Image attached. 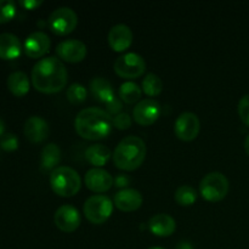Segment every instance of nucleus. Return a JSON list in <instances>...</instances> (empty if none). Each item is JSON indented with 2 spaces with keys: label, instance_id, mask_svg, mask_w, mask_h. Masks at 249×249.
Returning a JSON list of instances; mask_svg holds the SVG:
<instances>
[{
  "label": "nucleus",
  "instance_id": "obj_2",
  "mask_svg": "<svg viewBox=\"0 0 249 249\" xmlns=\"http://www.w3.org/2000/svg\"><path fill=\"white\" fill-rule=\"evenodd\" d=\"M111 116L105 109L88 107L82 109L74 119L75 131L87 140H100L111 133Z\"/></svg>",
  "mask_w": 249,
  "mask_h": 249
},
{
  "label": "nucleus",
  "instance_id": "obj_36",
  "mask_svg": "<svg viewBox=\"0 0 249 249\" xmlns=\"http://www.w3.org/2000/svg\"><path fill=\"white\" fill-rule=\"evenodd\" d=\"M4 131H5V123L1 118H0V138L4 135Z\"/></svg>",
  "mask_w": 249,
  "mask_h": 249
},
{
  "label": "nucleus",
  "instance_id": "obj_38",
  "mask_svg": "<svg viewBox=\"0 0 249 249\" xmlns=\"http://www.w3.org/2000/svg\"><path fill=\"white\" fill-rule=\"evenodd\" d=\"M148 249H164V248H162V247H151V248H148Z\"/></svg>",
  "mask_w": 249,
  "mask_h": 249
},
{
  "label": "nucleus",
  "instance_id": "obj_13",
  "mask_svg": "<svg viewBox=\"0 0 249 249\" xmlns=\"http://www.w3.org/2000/svg\"><path fill=\"white\" fill-rule=\"evenodd\" d=\"M51 40L46 33L41 31L33 32L24 40V53L31 58H40L49 51Z\"/></svg>",
  "mask_w": 249,
  "mask_h": 249
},
{
  "label": "nucleus",
  "instance_id": "obj_5",
  "mask_svg": "<svg viewBox=\"0 0 249 249\" xmlns=\"http://www.w3.org/2000/svg\"><path fill=\"white\" fill-rule=\"evenodd\" d=\"M201 196L208 202H219L229 192V180L223 173L212 172L204 175L199 182Z\"/></svg>",
  "mask_w": 249,
  "mask_h": 249
},
{
  "label": "nucleus",
  "instance_id": "obj_34",
  "mask_svg": "<svg viewBox=\"0 0 249 249\" xmlns=\"http://www.w3.org/2000/svg\"><path fill=\"white\" fill-rule=\"evenodd\" d=\"M129 182H130V179L124 174H118L116 177V179H114V184H116L117 187H124V189H126Z\"/></svg>",
  "mask_w": 249,
  "mask_h": 249
},
{
  "label": "nucleus",
  "instance_id": "obj_29",
  "mask_svg": "<svg viewBox=\"0 0 249 249\" xmlns=\"http://www.w3.org/2000/svg\"><path fill=\"white\" fill-rule=\"evenodd\" d=\"M0 146L4 151L11 152V151H15L18 147V139L15 134L6 133L0 138Z\"/></svg>",
  "mask_w": 249,
  "mask_h": 249
},
{
  "label": "nucleus",
  "instance_id": "obj_32",
  "mask_svg": "<svg viewBox=\"0 0 249 249\" xmlns=\"http://www.w3.org/2000/svg\"><path fill=\"white\" fill-rule=\"evenodd\" d=\"M122 108H123V104H122L121 100L117 99V97H114V99L111 100L108 104H106V109H107L106 112L109 114V116H111V114L117 116V114L121 113Z\"/></svg>",
  "mask_w": 249,
  "mask_h": 249
},
{
  "label": "nucleus",
  "instance_id": "obj_26",
  "mask_svg": "<svg viewBox=\"0 0 249 249\" xmlns=\"http://www.w3.org/2000/svg\"><path fill=\"white\" fill-rule=\"evenodd\" d=\"M142 90L148 96H157L163 90V82L155 73H148L142 80Z\"/></svg>",
  "mask_w": 249,
  "mask_h": 249
},
{
  "label": "nucleus",
  "instance_id": "obj_25",
  "mask_svg": "<svg viewBox=\"0 0 249 249\" xmlns=\"http://www.w3.org/2000/svg\"><path fill=\"white\" fill-rule=\"evenodd\" d=\"M174 197L175 201L180 206H192L197 199V191L196 189H194L190 185H181V186L177 189Z\"/></svg>",
  "mask_w": 249,
  "mask_h": 249
},
{
  "label": "nucleus",
  "instance_id": "obj_8",
  "mask_svg": "<svg viewBox=\"0 0 249 249\" xmlns=\"http://www.w3.org/2000/svg\"><path fill=\"white\" fill-rule=\"evenodd\" d=\"M146 62L136 53H126L119 56L114 62V72L122 78L126 79H134L139 78L145 73Z\"/></svg>",
  "mask_w": 249,
  "mask_h": 249
},
{
  "label": "nucleus",
  "instance_id": "obj_33",
  "mask_svg": "<svg viewBox=\"0 0 249 249\" xmlns=\"http://www.w3.org/2000/svg\"><path fill=\"white\" fill-rule=\"evenodd\" d=\"M41 4H43L41 0H21L19 1V5L26 10H34L40 6Z\"/></svg>",
  "mask_w": 249,
  "mask_h": 249
},
{
  "label": "nucleus",
  "instance_id": "obj_4",
  "mask_svg": "<svg viewBox=\"0 0 249 249\" xmlns=\"http://www.w3.org/2000/svg\"><path fill=\"white\" fill-rule=\"evenodd\" d=\"M50 186L56 195L61 197H72L78 194L82 180L77 170L71 167H57L50 174Z\"/></svg>",
  "mask_w": 249,
  "mask_h": 249
},
{
  "label": "nucleus",
  "instance_id": "obj_17",
  "mask_svg": "<svg viewBox=\"0 0 249 249\" xmlns=\"http://www.w3.org/2000/svg\"><path fill=\"white\" fill-rule=\"evenodd\" d=\"M142 202V195L135 189H123L114 195V204L122 212L138 211Z\"/></svg>",
  "mask_w": 249,
  "mask_h": 249
},
{
  "label": "nucleus",
  "instance_id": "obj_28",
  "mask_svg": "<svg viewBox=\"0 0 249 249\" xmlns=\"http://www.w3.org/2000/svg\"><path fill=\"white\" fill-rule=\"evenodd\" d=\"M16 15V4L12 0H0V24L11 21Z\"/></svg>",
  "mask_w": 249,
  "mask_h": 249
},
{
  "label": "nucleus",
  "instance_id": "obj_3",
  "mask_svg": "<svg viewBox=\"0 0 249 249\" xmlns=\"http://www.w3.org/2000/svg\"><path fill=\"white\" fill-rule=\"evenodd\" d=\"M146 158V143L141 138L129 135L117 145L113 152V162L119 169L135 170Z\"/></svg>",
  "mask_w": 249,
  "mask_h": 249
},
{
  "label": "nucleus",
  "instance_id": "obj_19",
  "mask_svg": "<svg viewBox=\"0 0 249 249\" xmlns=\"http://www.w3.org/2000/svg\"><path fill=\"white\" fill-rule=\"evenodd\" d=\"M22 45L18 36L12 33L0 34V58L14 60L21 55Z\"/></svg>",
  "mask_w": 249,
  "mask_h": 249
},
{
  "label": "nucleus",
  "instance_id": "obj_27",
  "mask_svg": "<svg viewBox=\"0 0 249 249\" xmlns=\"http://www.w3.org/2000/svg\"><path fill=\"white\" fill-rule=\"evenodd\" d=\"M67 99L71 104L73 105H79L87 99V89L83 84L79 83H73L70 85L67 89Z\"/></svg>",
  "mask_w": 249,
  "mask_h": 249
},
{
  "label": "nucleus",
  "instance_id": "obj_24",
  "mask_svg": "<svg viewBox=\"0 0 249 249\" xmlns=\"http://www.w3.org/2000/svg\"><path fill=\"white\" fill-rule=\"evenodd\" d=\"M119 97L123 100L125 104H135L139 101L142 94V90L136 83L134 82H125L119 88Z\"/></svg>",
  "mask_w": 249,
  "mask_h": 249
},
{
  "label": "nucleus",
  "instance_id": "obj_18",
  "mask_svg": "<svg viewBox=\"0 0 249 249\" xmlns=\"http://www.w3.org/2000/svg\"><path fill=\"white\" fill-rule=\"evenodd\" d=\"M148 229L153 235L160 236V237H168L174 233L175 229H177V223L169 214L160 213L151 216V219L148 220Z\"/></svg>",
  "mask_w": 249,
  "mask_h": 249
},
{
  "label": "nucleus",
  "instance_id": "obj_11",
  "mask_svg": "<svg viewBox=\"0 0 249 249\" xmlns=\"http://www.w3.org/2000/svg\"><path fill=\"white\" fill-rule=\"evenodd\" d=\"M88 48L84 41L79 39H66L56 46V53L61 60L66 62L77 63L85 58Z\"/></svg>",
  "mask_w": 249,
  "mask_h": 249
},
{
  "label": "nucleus",
  "instance_id": "obj_22",
  "mask_svg": "<svg viewBox=\"0 0 249 249\" xmlns=\"http://www.w3.org/2000/svg\"><path fill=\"white\" fill-rule=\"evenodd\" d=\"M109 157H111V151L102 143L90 145L85 151V158L90 164L95 165V168H100L106 164Z\"/></svg>",
  "mask_w": 249,
  "mask_h": 249
},
{
  "label": "nucleus",
  "instance_id": "obj_20",
  "mask_svg": "<svg viewBox=\"0 0 249 249\" xmlns=\"http://www.w3.org/2000/svg\"><path fill=\"white\" fill-rule=\"evenodd\" d=\"M90 91H91L92 96L95 97L99 101L105 102V104H108L111 100H113L114 97V91L113 87H112L111 83L107 79L102 77H95L90 80Z\"/></svg>",
  "mask_w": 249,
  "mask_h": 249
},
{
  "label": "nucleus",
  "instance_id": "obj_23",
  "mask_svg": "<svg viewBox=\"0 0 249 249\" xmlns=\"http://www.w3.org/2000/svg\"><path fill=\"white\" fill-rule=\"evenodd\" d=\"M61 162V150L56 143H48L41 151V169L51 170L57 168Z\"/></svg>",
  "mask_w": 249,
  "mask_h": 249
},
{
  "label": "nucleus",
  "instance_id": "obj_14",
  "mask_svg": "<svg viewBox=\"0 0 249 249\" xmlns=\"http://www.w3.org/2000/svg\"><path fill=\"white\" fill-rule=\"evenodd\" d=\"M84 180L88 189L97 194L108 191L114 184L113 177L102 168H91L88 170Z\"/></svg>",
  "mask_w": 249,
  "mask_h": 249
},
{
  "label": "nucleus",
  "instance_id": "obj_6",
  "mask_svg": "<svg viewBox=\"0 0 249 249\" xmlns=\"http://www.w3.org/2000/svg\"><path fill=\"white\" fill-rule=\"evenodd\" d=\"M83 212H84L85 218L90 223L100 225L108 220V218L111 216L112 212H113V203L107 196L94 195L85 201Z\"/></svg>",
  "mask_w": 249,
  "mask_h": 249
},
{
  "label": "nucleus",
  "instance_id": "obj_7",
  "mask_svg": "<svg viewBox=\"0 0 249 249\" xmlns=\"http://www.w3.org/2000/svg\"><path fill=\"white\" fill-rule=\"evenodd\" d=\"M51 31L58 36H66L74 31L78 24V15L68 6H61L53 10L48 18Z\"/></svg>",
  "mask_w": 249,
  "mask_h": 249
},
{
  "label": "nucleus",
  "instance_id": "obj_21",
  "mask_svg": "<svg viewBox=\"0 0 249 249\" xmlns=\"http://www.w3.org/2000/svg\"><path fill=\"white\" fill-rule=\"evenodd\" d=\"M7 88L15 96L22 97L29 91L31 83H29L26 73L21 72V71H16V72H12L7 77Z\"/></svg>",
  "mask_w": 249,
  "mask_h": 249
},
{
  "label": "nucleus",
  "instance_id": "obj_31",
  "mask_svg": "<svg viewBox=\"0 0 249 249\" xmlns=\"http://www.w3.org/2000/svg\"><path fill=\"white\" fill-rule=\"evenodd\" d=\"M113 125L116 126L119 130H125V129L130 128L131 125V118L128 113L125 112H121L119 114H117L113 118Z\"/></svg>",
  "mask_w": 249,
  "mask_h": 249
},
{
  "label": "nucleus",
  "instance_id": "obj_35",
  "mask_svg": "<svg viewBox=\"0 0 249 249\" xmlns=\"http://www.w3.org/2000/svg\"><path fill=\"white\" fill-rule=\"evenodd\" d=\"M175 249H195L194 246L189 242V241H180L177 245Z\"/></svg>",
  "mask_w": 249,
  "mask_h": 249
},
{
  "label": "nucleus",
  "instance_id": "obj_37",
  "mask_svg": "<svg viewBox=\"0 0 249 249\" xmlns=\"http://www.w3.org/2000/svg\"><path fill=\"white\" fill-rule=\"evenodd\" d=\"M245 150H246V152H247V155L249 156V134L245 140Z\"/></svg>",
  "mask_w": 249,
  "mask_h": 249
},
{
  "label": "nucleus",
  "instance_id": "obj_10",
  "mask_svg": "<svg viewBox=\"0 0 249 249\" xmlns=\"http://www.w3.org/2000/svg\"><path fill=\"white\" fill-rule=\"evenodd\" d=\"M162 113V107L160 102L155 99L141 100L134 107V119L138 124L143 126L151 125L160 118Z\"/></svg>",
  "mask_w": 249,
  "mask_h": 249
},
{
  "label": "nucleus",
  "instance_id": "obj_15",
  "mask_svg": "<svg viewBox=\"0 0 249 249\" xmlns=\"http://www.w3.org/2000/svg\"><path fill=\"white\" fill-rule=\"evenodd\" d=\"M133 32L124 23L114 24L108 32V44L114 51H124L133 43Z\"/></svg>",
  "mask_w": 249,
  "mask_h": 249
},
{
  "label": "nucleus",
  "instance_id": "obj_30",
  "mask_svg": "<svg viewBox=\"0 0 249 249\" xmlns=\"http://www.w3.org/2000/svg\"><path fill=\"white\" fill-rule=\"evenodd\" d=\"M238 116H240L241 121L249 126V94L245 95L242 99L238 102Z\"/></svg>",
  "mask_w": 249,
  "mask_h": 249
},
{
  "label": "nucleus",
  "instance_id": "obj_9",
  "mask_svg": "<svg viewBox=\"0 0 249 249\" xmlns=\"http://www.w3.org/2000/svg\"><path fill=\"white\" fill-rule=\"evenodd\" d=\"M201 122L196 113L184 112L177 118L174 124L175 135L182 141H192L198 136Z\"/></svg>",
  "mask_w": 249,
  "mask_h": 249
},
{
  "label": "nucleus",
  "instance_id": "obj_12",
  "mask_svg": "<svg viewBox=\"0 0 249 249\" xmlns=\"http://www.w3.org/2000/svg\"><path fill=\"white\" fill-rule=\"evenodd\" d=\"M55 225L63 232H73L80 225V214L75 207L63 204L55 212Z\"/></svg>",
  "mask_w": 249,
  "mask_h": 249
},
{
  "label": "nucleus",
  "instance_id": "obj_1",
  "mask_svg": "<svg viewBox=\"0 0 249 249\" xmlns=\"http://www.w3.org/2000/svg\"><path fill=\"white\" fill-rule=\"evenodd\" d=\"M68 72L62 61L55 56H48L34 65L32 83L38 91L44 94L58 92L67 85Z\"/></svg>",
  "mask_w": 249,
  "mask_h": 249
},
{
  "label": "nucleus",
  "instance_id": "obj_16",
  "mask_svg": "<svg viewBox=\"0 0 249 249\" xmlns=\"http://www.w3.org/2000/svg\"><path fill=\"white\" fill-rule=\"evenodd\" d=\"M24 135L31 142H43L49 135V124L39 116H32L24 122Z\"/></svg>",
  "mask_w": 249,
  "mask_h": 249
}]
</instances>
